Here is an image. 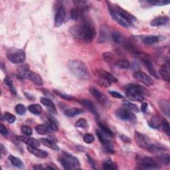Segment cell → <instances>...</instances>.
<instances>
[{"mask_svg":"<svg viewBox=\"0 0 170 170\" xmlns=\"http://www.w3.org/2000/svg\"><path fill=\"white\" fill-rule=\"evenodd\" d=\"M72 37L86 43L93 41L96 35L94 25L89 19L82 17V22L79 25L72 26L69 30Z\"/></svg>","mask_w":170,"mask_h":170,"instance_id":"1","label":"cell"},{"mask_svg":"<svg viewBox=\"0 0 170 170\" xmlns=\"http://www.w3.org/2000/svg\"><path fill=\"white\" fill-rule=\"evenodd\" d=\"M107 3L112 17L120 25L126 28H129L137 21L136 17L118 6V5L113 4L109 2H107Z\"/></svg>","mask_w":170,"mask_h":170,"instance_id":"2","label":"cell"},{"mask_svg":"<svg viewBox=\"0 0 170 170\" xmlns=\"http://www.w3.org/2000/svg\"><path fill=\"white\" fill-rule=\"evenodd\" d=\"M68 68L72 74L79 79L88 80L90 74L88 67L83 62L78 60H71L68 62Z\"/></svg>","mask_w":170,"mask_h":170,"instance_id":"3","label":"cell"},{"mask_svg":"<svg viewBox=\"0 0 170 170\" xmlns=\"http://www.w3.org/2000/svg\"><path fill=\"white\" fill-rule=\"evenodd\" d=\"M125 93L129 99L140 103L144 100L145 96L148 95L146 89L142 86L135 84L126 85L125 87Z\"/></svg>","mask_w":170,"mask_h":170,"instance_id":"4","label":"cell"},{"mask_svg":"<svg viewBox=\"0 0 170 170\" xmlns=\"http://www.w3.org/2000/svg\"><path fill=\"white\" fill-rule=\"evenodd\" d=\"M136 162L138 166L142 169H159L162 164L158 158L148 156H137Z\"/></svg>","mask_w":170,"mask_h":170,"instance_id":"5","label":"cell"},{"mask_svg":"<svg viewBox=\"0 0 170 170\" xmlns=\"http://www.w3.org/2000/svg\"><path fill=\"white\" fill-rule=\"evenodd\" d=\"M60 162L62 166L65 169H78L80 168L79 159L71 154L63 153Z\"/></svg>","mask_w":170,"mask_h":170,"instance_id":"6","label":"cell"},{"mask_svg":"<svg viewBox=\"0 0 170 170\" xmlns=\"http://www.w3.org/2000/svg\"><path fill=\"white\" fill-rule=\"evenodd\" d=\"M7 57L9 61L16 64H21L25 60V53L23 50L10 48L7 51Z\"/></svg>","mask_w":170,"mask_h":170,"instance_id":"7","label":"cell"},{"mask_svg":"<svg viewBox=\"0 0 170 170\" xmlns=\"http://www.w3.org/2000/svg\"><path fill=\"white\" fill-rule=\"evenodd\" d=\"M96 133L97 137H98L100 142L103 144L104 148L107 150L108 152H110L112 154L114 153L113 145V144H112L111 136L106 134V132H104V131H103L100 129L96 130Z\"/></svg>","mask_w":170,"mask_h":170,"instance_id":"8","label":"cell"},{"mask_svg":"<svg viewBox=\"0 0 170 170\" xmlns=\"http://www.w3.org/2000/svg\"><path fill=\"white\" fill-rule=\"evenodd\" d=\"M134 137L136 142L138 146L143 149H148V151L151 149L154 143L152 142V141L146 136L136 131Z\"/></svg>","mask_w":170,"mask_h":170,"instance_id":"9","label":"cell"},{"mask_svg":"<svg viewBox=\"0 0 170 170\" xmlns=\"http://www.w3.org/2000/svg\"><path fill=\"white\" fill-rule=\"evenodd\" d=\"M66 17V10L64 6L60 2L57 6L55 16V27H59L64 23Z\"/></svg>","mask_w":170,"mask_h":170,"instance_id":"10","label":"cell"},{"mask_svg":"<svg viewBox=\"0 0 170 170\" xmlns=\"http://www.w3.org/2000/svg\"><path fill=\"white\" fill-rule=\"evenodd\" d=\"M115 114L116 117L122 120H128L132 122H135L136 121V116L132 113L130 112V110L124 107L116 110Z\"/></svg>","mask_w":170,"mask_h":170,"instance_id":"11","label":"cell"},{"mask_svg":"<svg viewBox=\"0 0 170 170\" xmlns=\"http://www.w3.org/2000/svg\"><path fill=\"white\" fill-rule=\"evenodd\" d=\"M133 75L136 79H137L138 81L141 82L144 85L151 86L154 84V81L152 78L144 72H134V74Z\"/></svg>","mask_w":170,"mask_h":170,"instance_id":"12","label":"cell"},{"mask_svg":"<svg viewBox=\"0 0 170 170\" xmlns=\"http://www.w3.org/2000/svg\"><path fill=\"white\" fill-rule=\"evenodd\" d=\"M23 78H26V79L30 80L34 84H35L37 86H42L43 85V81L41 76L30 70L26 72Z\"/></svg>","mask_w":170,"mask_h":170,"instance_id":"13","label":"cell"},{"mask_svg":"<svg viewBox=\"0 0 170 170\" xmlns=\"http://www.w3.org/2000/svg\"><path fill=\"white\" fill-rule=\"evenodd\" d=\"M17 139L19 141H21L22 142H24L25 144H26L28 146H31L33 148H38L39 147L40 144L39 141H37V140L30 138L26 136H17Z\"/></svg>","mask_w":170,"mask_h":170,"instance_id":"14","label":"cell"},{"mask_svg":"<svg viewBox=\"0 0 170 170\" xmlns=\"http://www.w3.org/2000/svg\"><path fill=\"white\" fill-rule=\"evenodd\" d=\"M141 59H142V62L144 63L145 67H146V69L149 72V74L152 75L155 78H156V79H159V76L157 74L156 71H155L151 61H150L148 57H141Z\"/></svg>","mask_w":170,"mask_h":170,"instance_id":"15","label":"cell"},{"mask_svg":"<svg viewBox=\"0 0 170 170\" xmlns=\"http://www.w3.org/2000/svg\"><path fill=\"white\" fill-rule=\"evenodd\" d=\"M96 75L98 76L99 78H102V79H104L106 80H108L111 82H116L118 81L117 79L110 74V72L106 71L103 69H99L96 71Z\"/></svg>","mask_w":170,"mask_h":170,"instance_id":"16","label":"cell"},{"mask_svg":"<svg viewBox=\"0 0 170 170\" xmlns=\"http://www.w3.org/2000/svg\"><path fill=\"white\" fill-rule=\"evenodd\" d=\"M90 93L93 95L94 98L98 100L100 103H104L106 102V97L101 92L95 87L92 86L89 89Z\"/></svg>","mask_w":170,"mask_h":170,"instance_id":"17","label":"cell"},{"mask_svg":"<svg viewBox=\"0 0 170 170\" xmlns=\"http://www.w3.org/2000/svg\"><path fill=\"white\" fill-rule=\"evenodd\" d=\"M27 149L31 154H32L33 155H35V156L38 157L39 158H42V159L47 158L48 155V154L47 152L44 151V150L39 149L37 148H33L31 146H27Z\"/></svg>","mask_w":170,"mask_h":170,"instance_id":"18","label":"cell"},{"mask_svg":"<svg viewBox=\"0 0 170 170\" xmlns=\"http://www.w3.org/2000/svg\"><path fill=\"white\" fill-rule=\"evenodd\" d=\"M85 11V7H75L72 8L71 10V17L73 20H78L80 17H83L84 12Z\"/></svg>","mask_w":170,"mask_h":170,"instance_id":"19","label":"cell"},{"mask_svg":"<svg viewBox=\"0 0 170 170\" xmlns=\"http://www.w3.org/2000/svg\"><path fill=\"white\" fill-rule=\"evenodd\" d=\"M80 104L85 106V107L88 110H89L90 113H93L95 116H96L97 118H98V113H97V111L94 107V104L92 103V102L89 100H86V99H82L80 101Z\"/></svg>","mask_w":170,"mask_h":170,"instance_id":"20","label":"cell"},{"mask_svg":"<svg viewBox=\"0 0 170 170\" xmlns=\"http://www.w3.org/2000/svg\"><path fill=\"white\" fill-rule=\"evenodd\" d=\"M169 17L167 16H161L155 18L150 23V25L153 27H158L165 25L168 23Z\"/></svg>","mask_w":170,"mask_h":170,"instance_id":"21","label":"cell"},{"mask_svg":"<svg viewBox=\"0 0 170 170\" xmlns=\"http://www.w3.org/2000/svg\"><path fill=\"white\" fill-rule=\"evenodd\" d=\"M160 75H161L162 79L167 82H169L170 80V67L169 62H167L165 64L159 71Z\"/></svg>","mask_w":170,"mask_h":170,"instance_id":"22","label":"cell"},{"mask_svg":"<svg viewBox=\"0 0 170 170\" xmlns=\"http://www.w3.org/2000/svg\"><path fill=\"white\" fill-rule=\"evenodd\" d=\"M41 103L43 105L47 106V107L51 111H52L53 113H54L55 114L57 113V109L55 107V105L50 99L43 97V98L41 99Z\"/></svg>","mask_w":170,"mask_h":170,"instance_id":"23","label":"cell"},{"mask_svg":"<svg viewBox=\"0 0 170 170\" xmlns=\"http://www.w3.org/2000/svg\"><path fill=\"white\" fill-rule=\"evenodd\" d=\"M64 113L68 117H74L75 116L82 114L83 113V110L78 108H69L65 109L64 110Z\"/></svg>","mask_w":170,"mask_h":170,"instance_id":"24","label":"cell"},{"mask_svg":"<svg viewBox=\"0 0 170 170\" xmlns=\"http://www.w3.org/2000/svg\"><path fill=\"white\" fill-rule=\"evenodd\" d=\"M159 38L157 35H149L145 36L142 39V43L145 45H153L159 41Z\"/></svg>","mask_w":170,"mask_h":170,"instance_id":"25","label":"cell"},{"mask_svg":"<svg viewBox=\"0 0 170 170\" xmlns=\"http://www.w3.org/2000/svg\"><path fill=\"white\" fill-rule=\"evenodd\" d=\"M41 142L45 145L46 147H48L49 148L52 149H54V150H59V148L57 146V144L53 142V141L49 140V139H47V138H41L40 140Z\"/></svg>","mask_w":170,"mask_h":170,"instance_id":"26","label":"cell"},{"mask_svg":"<svg viewBox=\"0 0 170 170\" xmlns=\"http://www.w3.org/2000/svg\"><path fill=\"white\" fill-rule=\"evenodd\" d=\"M9 159L14 167H16L18 168H23L24 167V164L23 162L20 159L17 157H15L12 155H10L9 156Z\"/></svg>","mask_w":170,"mask_h":170,"instance_id":"27","label":"cell"},{"mask_svg":"<svg viewBox=\"0 0 170 170\" xmlns=\"http://www.w3.org/2000/svg\"><path fill=\"white\" fill-rule=\"evenodd\" d=\"M122 104L124 106V108L128 109L130 111L135 112V113H139V108L137 105H136L132 103H130V102L127 100H124Z\"/></svg>","mask_w":170,"mask_h":170,"instance_id":"28","label":"cell"},{"mask_svg":"<svg viewBox=\"0 0 170 170\" xmlns=\"http://www.w3.org/2000/svg\"><path fill=\"white\" fill-rule=\"evenodd\" d=\"M28 110H30L31 113L35 115H39L42 113V107L39 104H31L28 107Z\"/></svg>","mask_w":170,"mask_h":170,"instance_id":"29","label":"cell"},{"mask_svg":"<svg viewBox=\"0 0 170 170\" xmlns=\"http://www.w3.org/2000/svg\"><path fill=\"white\" fill-rule=\"evenodd\" d=\"M112 36H113V41L116 43H117V44H120V43H122L124 42V36L122 35V34L120 33L119 31H114L113 34H112Z\"/></svg>","mask_w":170,"mask_h":170,"instance_id":"30","label":"cell"},{"mask_svg":"<svg viewBox=\"0 0 170 170\" xmlns=\"http://www.w3.org/2000/svg\"><path fill=\"white\" fill-rule=\"evenodd\" d=\"M4 82H5V84L7 86L9 90H10V92L13 94H17V90L15 89V87H14L13 81L11 80L10 78H9V76H6V78L4 79Z\"/></svg>","mask_w":170,"mask_h":170,"instance_id":"31","label":"cell"},{"mask_svg":"<svg viewBox=\"0 0 170 170\" xmlns=\"http://www.w3.org/2000/svg\"><path fill=\"white\" fill-rule=\"evenodd\" d=\"M103 168L106 170H114L118 169V167L116 164L110 159H107L103 163Z\"/></svg>","mask_w":170,"mask_h":170,"instance_id":"32","label":"cell"},{"mask_svg":"<svg viewBox=\"0 0 170 170\" xmlns=\"http://www.w3.org/2000/svg\"><path fill=\"white\" fill-rule=\"evenodd\" d=\"M115 65L116 67H118L120 69H128L130 67V63L128 60L126 59H120L116 61L115 62Z\"/></svg>","mask_w":170,"mask_h":170,"instance_id":"33","label":"cell"},{"mask_svg":"<svg viewBox=\"0 0 170 170\" xmlns=\"http://www.w3.org/2000/svg\"><path fill=\"white\" fill-rule=\"evenodd\" d=\"M36 132L40 135H45L48 132V128L46 125L39 124L35 127Z\"/></svg>","mask_w":170,"mask_h":170,"instance_id":"34","label":"cell"},{"mask_svg":"<svg viewBox=\"0 0 170 170\" xmlns=\"http://www.w3.org/2000/svg\"><path fill=\"white\" fill-rule=\"evenodd\" d=\"M30 70V67L27 64H24V63H21V64L18 67L17 71L19 75H20L21 77H24V75L26 73L27 71Z\"/></svg>","mask_w":170,"mask_h":170,"instance_id":"35","label":"cell"},{"mask_svg":"<svg viewBox=\"0 0 170 170\" xmlns=\"http://www.w3.org/2000/svg\"><path fill=\"white\" fill-rule=\"evenodd\" d=\"M48 126H49V128L54 131H58L59 130V126L57 123V121L54 118H53L52 116H48Z\"/></svg>","mask_w":170,"mask_h":170,"instance_id":"36","label":"cell"},{"mask_svg":"<svg viewBox=\"0 0 170 170\" xmlns=\"http://www.w3.org/2000/svg\"><path fill=\"white\" fill-rule=\"evenodd\" d=\"M148 124L150 127L155 129H158L160 126V122L159 120L156 117V116H153L149 122Z\"/></svg>","mask_w":170,"mask_h":170,"instance_id":"37","label":"cell"},{"mask_svg":"<svg viewBox=\"0 0 170 170\" xmlns=\"http://www.w3.org/2000/svg\"><path fill=\"white\" fill-rule=\"evenodd\" d=\"M160 107H161L163 113L166 114L168 116L169 115V103L168 100H163L160 103Z\"/></svg>","mask_w":170,"mask_h":170,"instance_id":"38","label":"cell"},{"mask_svg":"<svg viewBox=\"0 0 170 170\" xmlns=\"http://www.w3.org/2000/svg\"><path fill=\"white\" fill-rule=\"evenodd\" d=\"M146 3L151 4L152 6H166L170 3L169 1H163V0H152V1H147Z\"/></svg>","mask_w":170,"mask_h":170,"instance_id":"39","label":"cell"},{"mask_svg":"<svg viewBox=\"0 0 170 170\" xmlns=\"http://www.w3.org/2000/svg\"><path fill=\"white\" fill-rule=\"evenodd\" d=\"M76 126L78 128H83V129H85V128H88V122H87V121L86 119H84V118H80L79 120H78L76 121V122L75 124Z\"/></svg>","mask_w":170,"mask_h":170,"instance_id":"40","label":"cell"},{"mask_svg":"<svg viewBox=\"0 0 170 170\" xmlns=\"http://www.w3.org/2000/svg\"><path fill=\"white\" fill-rule=\"evenodd\" d=\"M4 118L5 120H6L7 122L9 123L10 124H13L15 122V121L16 120V116H14L13 114H11V113H4Z\"/></svg>","mask_w":170,"mask_h":170,"instance_id":"41","label":"cell"},{"mask_svg":"<svg viewBox=\"0 0 170 170\" xmlns=\"http://www.w3.org/2000/svg\"><path fill=\"white\" fill-rule=\"evenodd\" d=\"M99 128L100 130H102L103 131H104V132H106V134H109L110 136H111L112 137H113V136H114V134L113 132V131H112L108 126H106L105 124H104L103 123H102V122H99Z\"/></svg>","mask_w":170,"mask_h":170,"instance_id":"42","label":"cell"},{"mask_svg":"<svg viewBox=\"0 0 170 170\" xmlns=\"http://www.w3.org/2000/svg\"><path fill=\"white\" fill-rule=\"evenodd\" d=\"M26 110L25 106L21 104H18L16 106V111L19 115H23L26 113Z\"/></svg>","mask_w":170,"mask_h":170,"instance_id":"43","label":"cell"},{"mask_svg":"<svg viewBox=\"0 0 170 170\" xmlns=\"http://www.w3.org/2000/svg\"><path fill=\"white\" fill-rule=\"evenodd\" d=\"M21 131L23 134L27 136H30L33 134L32 129L28 126H22L21 128Z\"/></svg>","mask_w":170,"mask_h":170,"instance_id":"44","label":"cell"},{"mask_svg":"<svg viewBox=\"0 0 170 170\" xmlns=\"http://www.w3.org/2000/svg\"><path fill=\"white\" fill-rule=\"evenodd\" d=\"M162 126L163 128V130L165 131V132L166 133L168 136H169L170 134V126L168 122V120L166 119H163L162 122Z\"/></svg>","mask_w":170,"mask_h":170,"instance_id":"45","label":"cell"},{"mask_svg":"<svg viewBox=\"0 0 170 170\" xmlns=\"http://www.w3.org/2000/svg\"><path fill=\"white\" fill-rule=\"evenodd\" d=\"M84 142L86 144H91L94 141V136L91 134H86L84 136Z\"/></svg>","mask_w":170,"mask_h":170,"instance_id":"46","label":"cell"},{"mask_svg":"<svg viewBox=\"0 0 170 170\" xmlns=\"http://www.w3.org/2000/svg\"><path fill=\"white\" fill-rule=\"evenodd\" d=\"M54 93L58 95L59 96H60L61 98H62V99H65V100H75V99L74 98V97H72L71 96H69V95H67V94H62V93H61V92L58 91V90H54Z\"/></svg>","mask_w":170,"mask_h":170,"instance_id":"47","label":"cell"},{"mask_svg":"<svg viewBox=\"0 0 170 170\" xmlns=\"http://www.w3.org/2000/svg\"><path fill=\"white\" fill-rule=\"evenodd\" d=\"M98 84L100 85V86H103L104 87H109L110 86L112 82L108 80L102 79V78H99V79L98 80Z\"/></svg>","mask_w":170,"mask_h":170,"instance_id":"48","label":"cell"},{"mask_svg":"<svg viewBox=\"0 0 170 170\" xmlns=\"http://www.w3.org/2000/svg\"><path fill=\"white\" fill-rule=\"evenodd\" d=\"M109 94L116 99H124V96L116 91H109Z\"/></svg>","mask_w":170,"mask_h":170,"instance_id":"49","label":"cell"},{"mask_svg":"<svg viewBox=\"0 0 170 170\" xmlns=\"http://www.w3.org/2000/svg\"><path fill=\"white\" fill-rule=\"evenodd\" d=\"M103 57L106 61H110L113 58V55L111 53H104L103 55Z\"/></svg>","mask_w":170,"mask_h":170,"instance_id":"50","label":"cell"},{"mask_svg":"<svg viewBox=\"0 0 170 170\" xmlns=\"http://www.w3.org/2000/svg\"><path fill=\"white\" fill-rule=\"evenodd\" d=\"M0 132L3 136H6L8 134V130L6 128V126H3L2 124L0 125Z\"/></svg>","mask_w":170,"mask_h":170,"instance_id":"51","label":"cell"},{"mask_svg":"<svg viewBox=\"0 0 170 170\" xmlns=\"http://www.w3.org/2000/svg\"><path fill=\"white\" fill-rule=\"evenodd\" d=\"M86 157H87V159H88V162H89V164L92 166V168L94 169L95 168V163H94V159L92 158V157L90 156V155H89L88 154H86Z\"/></svg>","mask_w":170,"mask_h":170,"instance_id":"52","label":"cell"},{"mask_svg":"<svg viewBox=\"0 0 170 170\" xmlns=\"http://www.w3.org/2000/svg\"><path fill=\"white\" fill-rule=\"evenodd\" d=\"M121 139H122V140L124 141V142H126V143H130V142H131V140L128 137L126 136H124V135L121 136Z\"/></svg>","mask_w":170,"mask_h":170,"instance_id":"53","label":"cell"},{"mask_svg":"<svg viewBox=\"0 0 170 170\" xmlns=\"http://www.w3.org/2000/svg\"><path fill=\"white\" fill-rule=\"evenodd\" d=\"M147 108H148V104L147 103H143L142 104V106H141V110H142L143 113H145L147 110Z\"/></svg>","mask_w":170,"mask_h":170,"instance_id":"54","label":"cell"},{"mask_svg":"<svg viewBox=\"0 0 170 170\" xmlns=\"http://www.w3.org/2000/svg\"><path fill=\"white\" fill-rule=\"evenodd\" d=\"M34 169H43V167L41 166V165H36V166L34 167Z\"/></svg>","mask_w":170,"mask_h":170,"instance_id":"55","label":"cell"},{"mask_svg":"<svg viewBox=\"0 0 170 170\" xmlns=\"http://www.w3.org/2000/svg\"><path fill=\"white\" fill-rule=\"evenodd\" d=\"M57 169V168H53V167H51V166H48L47 167L45 168V169Z\"/></svg>","mask_w":170,"mask_h":170,"instance_id":"56","label":"cell"}]
</instances>
